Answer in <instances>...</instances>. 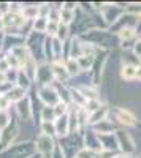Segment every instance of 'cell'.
<instances>
[{
    "instance_id": "603a6c76",
    "label": "cell",
    "mask_w": 141,
    "mask_h": 158,
    "mask_svg": "<svg viewBox=\"0 0 141 158\" xmlns=\"http://www.w3.org/2000/svg\"><path fill=\"white\" fill-rule=\"evenodd\" d=\"M95 153L94 150L91 149H81L78 153H76V158H95Z\"/></svg>"
},
{
    "instance_id": "7402d4cb",
    "label": "cell",
    "mask_w": 141,
    "mask_h": 158,
    "mask_svg": "<svg viewBox=\"0 0 141 158\" xmlns=\"http://www.w3.org/2000/svg\"><path fill=\"white\" fill-rule=\"evenodd\" d=\"M68 35V25H63V24H59V29H57V33H56V38L59 41H63Z\"/></svg>"
},
{
    "instance_id": "5b68a950",
    "label": "cell",
    "mask_w": 141,
    "mask_h": 158,
    "mask_svg": "<svg viewBox=\"0 0 141 158\" xmlns=\"http://www.w3.org/2000/svg\"><path fill=\"white\" fill-rule=\"evenodd\" d=\"M53 73H51V68L48 67V65H41L40 68H38L36 71H35V79H38L41 84H45V85H49V82L53 81Z\"/></svg>"
},
{
    "instance_id": "9a60e30c",
    "label": "cell",
    "mask_w": 141,
    "mask_h": 158,
    "mask_svg": "<svg viewBox=\"0 0 141 158\" xmlns=\"http://www.w3.org/2000/svg\"><path fill=\"white\" fill-rule=\"evenodd\" d=\"M76 62H78V67L79 70H87V68H91L92 67V63H94V56H81L76 59Z\"/></svg>"
},
{
    "instance_id": "30bf717a",
    "label": "cell",
    "mask_w": 141,
    "mask_h": 158,
    "mask_svg": "<svg viewBox=\"0 0 141 158\" xmlns=\"http://www.w3.org/2000/svg\"><path fill=\"white\" fill-rule=\"evenodd\" d=\"M108 108L106 106H101L100 109H97L95 112H92L91 115H89V118H87V123H91V125H95V123H98V122H101V120H105L106 118V115H108Z\"/></svg>"
},
{
    "instance_id": "cb8c5ba5",
    "label": "cell",
    "mask_w": 141,
    "mask_h": 158,
    "mask_svg": "<svg viewBox=\"0 0 141 158\" xmlns=\"http://www.w3.org/2000/svg\"><path fill=\"white\" fill-rule=\"evenodd\" d=\"M51 153H53V156H54V158H65V153L62 152V147H59V146H56V147H54V150L51 152Z\"/></svg>"
},
{
    "instance_id": "4fadbf2b",
    "label": "cell",
    "mask_w": 141,
    "mask_h": 158,
    "mask_svg": "<svg viewBox=\"0 0 141 158\" xmlns=\"http://www.w3.org/2000/svg\"><path fill=\"white\" fill-rule=\"evenodd\" d=\"M51 73H53V76L56 79H67L68 77V73H67L65 67H63L59 60L53 63V67H51Z\"/></svg>"
},
{
    "instance_id": "d4e9b609",
    "label": "cell",
    "mask_w": 141,
    "mask_h": 158,
    "mask_svg": "<svg viewBox=\"0 0 141 158\" xmlns=\"http://www.w3.org/2000/svg\"><path fill=\"white\" fill-rule=\"evenodd\" d=\"M114 158H135V156H132V155H118V156H114Z\"/></svg>"
},
{
    "instance_id": "3957f363",
    "label": "cell",
    "mask_w": 141,
    "mask_h": 158,
    "mask_svg": "<svg viewBox=\"0 0 141 158\" xmlns=\"http://www.w3.org/2000/svg\"><path fill=\"white\" fill-rule=\"evenodd\" d=\"M54 147H56V144H54V139L51 138V136H45V135H41L40 138L36 139V146H35V149H36L38 153L48 155V153H51V152L54 150Z\"/></svg>"
},
{
    "instance_id": "8992f818",
    "label": "cell",
    "mask_w": 141,
    "mask_h": 158,
    "mask_svg": "<svg viewBox=\"0 0 141 158\" xmlns=\"http://www.w3.org/2000/svg\"><path fill=\"white\" fill-rule=\"evenodd\" d=\"M54 127H56V135L57 136H67L70 131H68V115H60L56 118V122H54Z\"/></svg>"
},
{
    "instance_id": "277c9868",
    "label": "cell",
    "mask_w": 141,
    "mask_h": 158,
    "mask_svg": "<svg viewBox=\"0 0 141 158\" xmlns=\"http://www.w3.org/2000/svg\"><path fill=\"white\" fill-rule=\"evenodd\" d=\"M116 139H118V146L129 155V152L133 150V141L130 138L129 133H125V131H118V135H116Z\"/></svg>"
},
{
    "instance_id": "ac0fdd59",
    "label": "cell",
    "mask_w": 141,
    "mask_h": 158,
    "mask_svg": "<svg viewBox=\"0 0 141 158\" xmlns=\"http://www.w3.org/2000/svg\"><path fill=\"white\" fill-rule=\"evenodd\" d=\"M41 131H43L45 136H51V138H53L56 135L54 122H41Z\"/></svg>"
},
{
    "instance_id": "7a4b0ae2",
    "label": "cell",
    "mask_w": 141,
    "mask_h": 158,
    "mask_svg": "<svg viewBox=\"0 0 141 158\" xmlns=\"http://www.w3.org/2000/svg\"><path fill=\"white\" fill-rule=\"evenodd\" d=\"M38 94H40V98L46 106H56V104L60 101L59 100V92L53 85H43Z\"/></svg>"
},
{
    "instance_id": "44dd1931",
    "label": "cell",
    "mask_w": 141,
    "mask_h": 158,
    "mask_svg": "<svg viewBox=\"0 0 141 158\" xmlns=\"http://www.w3.org/2000/svg\"><path fill=\"white\" fill-rule=\"evenodd\" d=\"M57 29H59V22H53V21H48L45 32H46V33H48L49 36H56V33H57Z\"/></svg>"
},
{
    "instance_id": "5bb4252c",
    "label": "cell",
    "mask_w": 141,
    "mask_h": 158,
    "mask_svg": "<svg viewBox=\"0 0 141 158\" xmlns=\"http://www.w3.org/2000/svg\"><path fill=\"white\" fill-rule=\"evenodd\" d=\"M16 82H18V85H16V87L27 90V89L30 87V77H29L27 74H25L22 70H19V71L16 73Z\"/></svg>"
},
{
    "instance_id": "ffe728a7",
    "label": "cell",
    "mask_w": 141,
    "mask_h": 158,
    "mask_svg": "<svg viewBox=\"0 0 141 158\" xmlns=\"http://www.w3.org/2000/svg\"><path fill=\"white\" fill-rule=\"evenodd\" d=\"M10 114L6 111H0V131H3L10 125Z\"/></svg>"
},
{
    "instance_id": "6da1fadb",
    "label": "cell",
    "mask_w": 141,
    "mask_h": 158,
    "mask_svg": "<svg viewBox=\"0 0 141 158\" xmlns=\"http://www.w3.org/2000/svg\"><path fill=\"white\" fill-rule=\"evenodd\" d=\"M33 152H35V147L32 142L15 144V146L8 147L3 152V158H29Z\"/></svg>"
},
{
    "instance_id": "e0dca14e",
    "label": "cell",
    "mask_w": 141,
    "mask_h": 158,
    "mask_svg": "<svg viewBox=\"0 0 141 158\" xmlns=\"http://www.w3.org/2000/svg\"><path fill=\"white\" fill-rule=\"evenodd\" d=\"M65 70H67V73H68V76H75V74H78L81 70H79V67H78V62H76L75 59H68L67 62H65Z\"/></svg>"
},
{
    "instance_id": "ba28073f",
    "label": "cell",
    "mask_w": 141,
    "mask_h": 158,
    "mask_svg": "<svg viewBox=\"0 0 141 158\" xmlns=\"http://www.w3.org/2000/svg\"><path fill=\"white\" fill-rule=\"evenodd\" d=\"M16 109H18L21 118H24V120H29V118L32 117V108H30V101H29L27 97H25L24 100H21V101H18Z\"/></svg>"
},
{
    "instance_id": "d6986e66",
    "label": "cell",
    "mask_w": 141,
    "mask_h": 158,
    "mask_svg": "<svg viewBox=\"0 0 141 158\" xmlns=\"http://www.w3.org/2000/svg\"><path fill=\"white\" fill-rule=\"evenodd\" d=\"M46 24H48V19L45 18V16H38L36 19H35V22H33V29H35V32H45V29H46Z\"/></svg>"
},
{
    "instance_id": "9c48e42d",
    "label": "cell",
    "mask_w": 141,
    "mask_h": 158,
    "mask_svg": "<svg viewBox=\"0 0 141 158\" xmlns=\"http://www.w3.org/2000/svg\"><path fill=\"white\" fill-rule=\"evenodd\" d=\"M38 15H40V6L36 5H30V6H22L21 8V16L24 21H32L36 19Z\"/></svg>"
},
{
    "instance_id": "8fae6325",
    "label": "cell",
    "mask_w": 141,
    "mask_h": 158,
    "mask_svg": "<svg viewBox=\"0 0 141 158\" xmlns=\"http://www.w3.org/2000/svg\"><path fill=\"white\" fill-rule=\"evenodd\" d=\"M25 94H27V90L19 89V87H11V90L8 92V94H6L5 97L10 100V103H11V101L18 103V101H21V100H24V98H25Z\"/></svg>"
},
{
    "instance_id": "52a82bcc",
    "label": "cell",
    "mask_w": 141,
    "mask_h": 158,
    "mask_svg": "<svg viewBox=\"0 0 141 158\" xmlns=\"http://www.w3.org/2000/svg\"><path fill=\"white\" fill-rule=\"evenodd\" d=\"M114 115H116V118L122 125H135L136 123L135 115L130 111H127V109H116V114Z\"/></svg>"
},
{
    "instance_id": "2e32d148",
    "label": "cell",
    "mask_w": 141,
    "mask_h": 158,
    "mask_svg": "<svg viewBox=\"0 0 141 158\" xmlns=\"http://www.w3.org/2000/svg\"><path fill=\"white\" fill-rule=\"evenodd\" d=\"M56 112H54V108L53 106H45L43 111H41V120L43 122H54L56 120Z\"/></svg>"
},
{
    "instance_id": "7c38bea8",
    "label": "cell",
    "mask_w": 141,
    "mask_h": 158,
    "mask_svg": "<svg viewBox=\"0 0 141 158\" xmlns=\"http://www.w3.org/2000/svg\"><path fill=\"white\" fill-rule=\"evenodd\" d=\"M122 77L125 81H133V79L139 77V68L133 67V65H125L122 68Z\"/></svg>"
}]
</instances>
